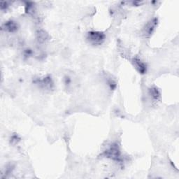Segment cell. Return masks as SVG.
<instances>
[{"instance_id": "obj_7", "label": "cell", "mask_w": 179, "mask_h": 179, "mask_svg": "<svg viewBox=\"0 0 179 179\" xmlns=\"http://www.w3.org/2000/svg\"><path fill=\"white\" fill-rule=\"evenodd\" d=\"M39 40L41 41H44L47 38V34H46V32H39Z\"/></svg>"}, {"instance_id": "obj_4", "label": "cell", "mask_w": 179, "mask_h": 179, "mask_svg": "<svg viewBox=\"0 0 179 179\" xmlns=\"http://www.w3.org/2000/svg\"><path fill=\"white\" fill-rule=\"evenodd\" d=\"M157 24V21L156 20H153L151 22H150L145 28V33L147 35H151V34L153 33V32L155 29V28Z\"/></svg>"}, {"instance_id": "obj_3", "label": "cell", "mask_w": 179, "mask_h": 179, "mask_svg": "<svg viewBox=\"0 0 179 179\" xmlns=\"http://www.w3.org/2000/svg\"><path fill=\"white\" fill-rule=\"evenodd\" d=\"M134 65L135 66L136 69L139 71V73H144L146 72V66L141 60L139 58H134L133 60Z\"/></svg>"}, {"instance_id": "obj_6", "label": "cell", "mask_w": 179, "mask_h": 179, "mask_svg": "<svg viewBox=\"0 0 179 179\" xmlns=\"http://www.w3.org/2000/svg\"><path fill=\"white\" fill-rule=\"evenodd\" d=\"M151 95L155 99H158V97H160V92L156 88H152V89H151Z\"/></svg>"}, {"instance_id": "obj_5", "label": "cell", "mask_w": 179, "mask_h": 179, "mask_svg": "<svg viewBox=\"0 0 179 179\" xmlns=\"http://www.w3.org/2000/svg\"><path fill=\"white\" fill-rule=\"evenodd\" d=\"M4 26L5 29L10 32H13L16 31L17 29H18V25H17V24L13 21L7 22L6 23H5Z\"/></svg>"}, {"instance_id": "obj_2", "label": "cell", "mask_w": 179, "mask_h": 179, "mask_svg": "<svg viewBox=\"0 0 179 179\" xmlns=\"http://www.w3.org/2000/svg\"><path fill=\"white\" fill-rule=\"evenodd\" d=\"M105 155L107 158H111L113 160L121 161V151L117 144H113V145L105 152Z\"/></svg>"}, {"instance_id": "obj_1", "label": "cell", "mask_w": 179, "mask_h": 179, "mask_svg": "<svg viewBox=\"0 0 179 179\" xmlns=\"http://www.w3.org/2000/svg\"><path fill=\"white\" fill-rule=\"evenodd\" d=\"M88 39L94 45H100L104 42L105 34L101 32H90L88 33Z\"/></svg>"}]
</instances>
